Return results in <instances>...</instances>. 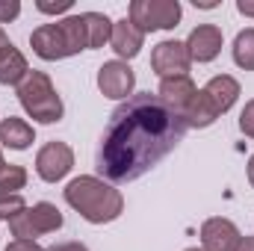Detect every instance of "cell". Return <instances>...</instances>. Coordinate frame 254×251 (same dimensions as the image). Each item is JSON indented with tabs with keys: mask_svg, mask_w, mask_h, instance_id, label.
<instances>
[{
	"mask_svg": "<svg viewBox=\"0 0 254 251\" xmlns=\"http://www.w3.org/2000/svg\"><path fill=\"white\" fill-rule=\"evenodd\" d=\"M187 122L157 95L142 92L113 110L101 136L98 172L110 184H130L169 157L187 136Z\"/></svg>",
	"mask_w": 254,
	"mask_h": 251,
	"instance_id": "6da1fadb",
	"label": "cell"
},
{
	"mask_svg": "<svg viewBox=\"0 0 254 251\" xmlns=\"http://www.w3.org/2000/svg\"><path fill=\"white\" fill-rule=\"evenodd\" d=\"M65 201L74 207L86 222L92 225H107L116 222L125 213V195L104 178L95 175H80L65 187Z\"/></svg>",
	"mask_w": 254,
	"mask_h": 251,
	"instance_id": "7a4b0ae2",
	"label": "cell"
},
{
	"mask_svg": "<svg viewBox=\"0 0 254 251\" xmlns=\"http://www.w3.org/2000/svg\"><path fill=\"white\" fill-rule=\"evenodd\" d=\"M30 45H33V54L45 63H57L65 57H77L80 51H89L83 15H71V18L54 21V24H42L39 30H33Z\"/></svg>",
	"mask_w": 254,
	"mask_h": 251,
	"instance_id": "3957f363",
	"label": "cell"
},
{
	"mask_svg": "<svg viewBox=\"0 0 254 251\" xmlns=\"http://www.w3.org/2000/svg\"><path fill=\"white\" fill-rule=\"evenodd\" d=\"M237 98H240V83L231 74H219L204 89H198L190 110L184 113V122H187V127L204 130V127L216 125V119H222L237 104Z\"/></svg>",
	"mask_w": 254,
	"mask_h": 251,
	"instance_id": "277c9868",
	"label": "cell"
},
{
	"mask_svg": "<svg viewBox=\"0 0 254 251\" xmlns=\"http://www.w3.org/2000/svg\"><path fill=\"white\" fill-rule=\"evenodd\" d=\"M18 101H21L24 113L39 125H54L63 119V98L57 95V89L45 71H30L18 83Z\"/></svg>",
	"mask_w": 254,
	"mask_h": 251,
	"instance_id": "5b68a950",
	"label": "cell"
},
{
	"mask_svg": "<svg viewBox=\"0 0 254 251\" xmlns=\"http://www.w3.org/2000/svg\"><path fill=\"white\" fill-rule=\"evenodd\" d=\"M63 222L65 219H63V213L57 210V204L39 201V204L27 207L24 213H18V216L9 222V228H12V237H15V240H30V243H36V237H45V234L60 231Z\"/></svg>",
	"mask_w": 254,
	"mask_h": 251,
	"instance_id": "8992f818",
	"label": "cell"
},
{
	"mask_svg": "<svg viewBox=\"0 0 254 251\" xmlns=\"http://www.w3.org/2000/svg\"><path fill=\"white\" fill-rule=\"evenodd\" d=\"M184 9L178 0H133L127 18L142 30V33H157V30H175L181 21Z\"/></svg>",
	"mask_w": 254,
	"mask_h": 251,
	"instance_id": "52a82bcc",
	"label": "cell"
},
{
	"mask_svg": "<svg viewBox=\"0 0 254 251\" xmlns=\"http://www.w3.org/2000/svg\"><path fill=\"white\" fill-rule=\"evenodd\" d=\"M190 51L184 42L178 39H166L160 45H154L151 51V68L160 80H169V77H190Z\"/></svg>",
	"mask_w": 254,
	"mask_h": 251,
	"instance_id": "ba28073f",
	"label": "cell"
},
{
	"mask_svg": "<svg viewBox=\"0 0 254 251\" xmlns=\"http://www.w3.org/2000/svg\"><path fill=\"white\" fill-rule=\"evenodd\" d=\"M71 169H74V151L65 142H48L36 154V175L45 184H60Z\"/></svg>",
	"mask_w": 254,
	"mask_h": 251,
	"instance_id": "9c48e42d",
	"label": "cell"
},
{
	"mask_svg": "<svg viewBox=\"0 0 254 251\" xmlns=\"http://www.w3.org/2000/svg\"><path fill=\"white\" fill-rule=\"evenodd\" d=\"M133 86H136V74L122 60H110V63H104L98 68L101 95H107L113 101H127V98H133Z\"/></svg>",
	"mask_w": 254,
	"mask_h": 251,
	"instance_id": "30bf717a",
	"label": "cell"
},
{
	"mask_svg": "<svg viewBox=\"0 0 254 251\" xmlns=\"http://www.w3.org/2000/svg\"><path fill=\"white\" fill-rule=\"evenodd\" d=\"M184 45L192 63H213L222 54V30L216 24H198Z\"/></svg>",
	"mask_w": 254,
	"mask_h": 251,
	"instance_id": "8fae6325",
	"label": "cell"
},
{
	"mask_svg": "<svg viewBox=\"0 0 254 251\" xmlns=\"http://www.w3.org/2000/svg\"><path fill=\"white\" fill-rule=\"evenodd\" d=\"M240 237H243L240 228L231 219H222V216L207 219L201 225V249H207V251H231Z\"/></svg>",
	"mask_w": 254,
	"mask_h": 251,
	"instance_id": "7c38bea8",
	"label": "cell"
},
{
	"mask_svg": "<svg viewBox=\"0 0 254 251\" xmlns=\"http://www.w3.org/2000/svg\"><path fill=\"white\" fill-rule=\"evenodd\" d=\"M195 95H198V86L192 83V77H169V80H160V89H157V98L169 110H175L178 116H184L190 110Z\"/></svg>",
	"mask_w": 254,
	"mask_h": 251,
	"instance_id": "4fadbf2b",
	"label": "cell"
},
{
	"mask_svg": "<svg viewBox=\"0 0 254 251\" xmlns=\"http://www.w3.org/2000/svg\"><path fill=\"white\" fill-rule=\"evenodd\" d=\"M142 42H145V33H142L130 18L113 21V39H110V45H113V51L119 54L122 63L133 60V57L142 51Z\"/></svg>",
	"mask_w": 254,
	"mask_h": 251,
	"instance_id": "5bb4252c",
	"label": "cell"
},
{
	"mask_svg": "<svg viewBox=\"0 0 254 251\" xmlns=\"http://www.w3.org/2000/svg\"><path fill=\"white\" fill-rule=\"evenodd\" d=\"M27 74H30L27 57H24L12 42H9L6 48H0V83H3V86H18Z\"/></svg>",
	"mask_w": 254,
	"mask_h": 251,
	"instance_id": "9a60e30c",
	"label": "cell"
},
{
	"mask_svg": "<svg viewBox=\"0 0 254 251\" xmlns=\"http://www.w3.org/2000/svg\"><path fill=\"white\" fill-rule=\"evenodd\" d=\"M0 142L6 148H12V151H27L36 142V130H33V125H27L24 119L9 116V119L0 122Z\"/></svg>",
	"mask_w": 254,
	"mask_h": 251,
	"instance_id": "2e32d148",
	"label": "cell"
},
{
	"mask_svg": "<svg viewBox=\"0 0 254 251\" xmlns=\"http://www.w3.org/2000/svg\"><path fill=\"white\" fill-rule=\"evenodd\" d=\"M83 27H86L89 51H98V48L110 45V39H113V21L104 12H83Z\"/></svg>",
	"mask_w": 254,
	"mask_h": 251,
	"instance_id": "e0dca14e",
	"label": "cell"
},
{
	"mask_svg": "<svg viewBox=\"0 0 254 251\" xmlns=\"http://www.w3.org/2000/svg\"><path fill=\"white\" fill-rule=\"evenodd\" d=\"M234 63L243 71H254V27L243 30L234 39Z\"/></svg>",
	"mask_w": 254,
	"mask_h": 251,
	"instance_id": "ac0fdd59",
	"label": "cell"
},
{
	"mask_svg": "<svg viewBox=\"0 0 254 251\" xmlns=\"http://www.w3.org/2000/svg\"><path fill=\"white\" fill-rule=\"evenodd\" d=\"M24 187H27L24 166H3L0 169V195H21Z\"/></svg>",
	"mask_w": 254,
	"mask_h": 251,
	"instance_id": "d6986e66",
	"label": "cell"
},
{
	"mask_svg": "<svg viewBox=\"0 0 254 251\" xmlns=\"http://www.w3.org/2000/svg\"><path fill=\"white\" fill-rule=\"evenodd\" d=\"M24 210H27V201L21 195H0V222H12Z\"/></svg>",
	"mask_w": 254,
	"mask_h": 251,
	"instance_id": "ffe728a7",
	"label": "cell"
},
{
	"mask_svg": "<svg viewBox=\"0 0 254 251\" xmlns=\"http://www.w3.org/2000/svg\"><path fill=\"white\" fill-rule=\"evenodd\" d=\"M71 6H74V0H57V3H54V0H39V3H36V9L45 12V15H63Z\"/></svg>",
	"mask_w": 254,
	"mask_h": 251,
	"instance_id": "44dd1931",
	"label": "cell"
},
{
	"mask_svg": "<svg viewBox=\"0 0 254 251\" xmlns=\"http://www.w3.org/2000/svg\"><path fill=\"white\" fill-rule=\"evenodd\" d=\"M240 130L254 139V101H249L246 107H243V113H240Z\"/></svg>",
	"mask_w": 254,
	"mask_h": 251,
	"instance_id": "7402d4cb",
	"label": "cell"
},
{
	"mask_svg": "<svg viewBox=\"0 0 254 251\" xmlns=\"http://www.w3.org/2000/svg\"><path fill=\"white\" fill-rule=\"evenodd\" d=\"M21 15V3L18 0H0V24H9Z\"/></svg>",
	"mask_w": 254,
	"mask_h": 251,
	"instance_id": "603a6c76",
	"label": "cell"
},
{
	"mask_svg": "<svg viewBox=\"0 0 254 251\" xmlns=\"http://www.w3.org/2000/svg\"><path fill=\"white\" fill-rule=\"evenodd\" d=\"M3 251H45V249L36 246V243H30V240H12Z\"/></svg>",
	"mask_w": 254,
	"mask_h": 251,
	"instance_id": "cb8c5ba5",
	"label": "cell"
},
{
	"mask_svg": "<svg viewBox=\"0 0 254 251\" xmlns=\"http://www.w3.org/2000/svg\"><path fill=\"white\" fill-rule=\"evenodd\" d=\"M48 251H89L83 243H60V246H54V249H48Z\"/></svg>",
	"mask_w": 254,
	"mask_h": 251,
	"instance_id": "d4e9b609",
	"label": "cell"
},
{
	"mask_svg": "<svg viewBox=\"0 0 254 251\" xmlns=\"http://www.w3.org/2000/svg\"><path fill=\"white\" fill-rule=\"evenodd\" d=\"M231 251H254V237H240Z\"/></svg>",
	"mask_w": 254,
	"mask_h": 251,
	"instance_id": "484cf974",
	"label": "cell"
},
{
	"mask_svg": "<svg viewBox=\"0 0 254 251\" xmlns=\"http://www.w3.org/2000/svg\"><path fill=\"white\" fill-rule=\"evenodd\" d=\"M237 9H240L246 18H254V0H237Z\"/></svg>",
	"mask_w": 254,
	"mask_h": 251,
	"instance_id": "4316f807",
	"label": "cell"
},
{
	"mask_svg": "<svg viewBox=\"0 0 254 251\" xmlns=\"http://www.w3.org/2000/svg\"><path fill=\"white\" fill-rule=\"evenodd\" d=\"M195 6H201V9H216V0H195Z\"/></svg>",
	"mask_w": 254,
	"mask_h": 251,
	"instance_id": "83f0119b",
	"label": "cell"
},
{
	"mask_svg": "<svg viewBox=\"0 0 254 251\" xmlns=\"http://www.w3.org/2000/svg\"><path fill=\"white\" fill-rule=\"evenodd\" d=\"M249 184L254 187V154H252V160H249Z\"/></svg>",
	"mask_w": 254,
	"mask_h": 251,
	"instance_id": "f1b7e54d",
	"label": "cell"
},
{
	"mask_svg": "<svg viewBox=\"0 0 254 251\" xmlns=\"http://www.w3.org/2000/svg\"><path fill=\"white\" fill-rule=\"evenodd\" d=\"M3 166H6V160H3V154H0V169H3Z\"/></svg>",
	"mask_w": 254,
	"mask_h": 251,
	"instance_id": "f546056e",
	"label": "cell"
},
{
	"mask_svg": "<svg viewBox=\"0 0 254 251\" xmlns=\"http://www.w3.org/2000/svg\"><path fill=\"white\" fill-rule=\"evenodd\" d=\"M187 251H207V249H198V246H195V249H187Z\"/></svg>",
	"mask_w": 254,
	"mask_h": 251,
	"instance_id": "4dcf8cb0",
	"label": "cell"
}]
</instances>
